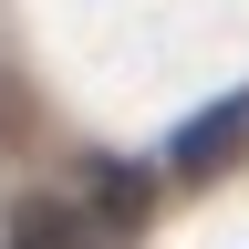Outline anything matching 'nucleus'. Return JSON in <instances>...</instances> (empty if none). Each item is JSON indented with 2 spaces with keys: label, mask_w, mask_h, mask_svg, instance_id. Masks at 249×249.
<instances>
[{
  "label": "nucleus",
  "mask_w": 249,
  "mask_h": 249,
  "mask_svg": "<svg viewBox=\"0 0 249 249\" xmlns=\"http://www.w3.org/2000/svg\"><path fill=\"white\" fill-rule=\"evenodd\" d=\"M11 249H114V239L93 229L83 208H62V197H31V208L11 218Z\"/></svg>",
  "instance_id": "obj_3"
},
{
  "label": "nucleus",
  "mask_w": 249,
  "mask_h": 249,
  "mask_svg": "<svg viewBox=\"0 0 249 249\" xmlns=\"http://www.w3.org/2000/svg\"><path fill=\"white\" fill-rule=\"evenodd\" d=\"M145 197H156V177H145V166H93L83 218H93L104 239H135V229H145Z\"/></svg>",
  "instance_id": "obj_2"
},
{
  "label": "nucleus",
  "mask_w": 249,
  "mask_h": 249,
  "mask_svg": "<svg viewBox=\"0 0 249 249\" xmlns=\"http://www.w3.org/2000/svg\"><path fill=\"white\" fill-rule=\"evenodd\" d=\"M239 156H249V93H229V104H208V114H187V124H177L166 177H177V187H208V177H229Z\"/></svg>",
  "instance_id": "obj_1"
}]
</instances>
